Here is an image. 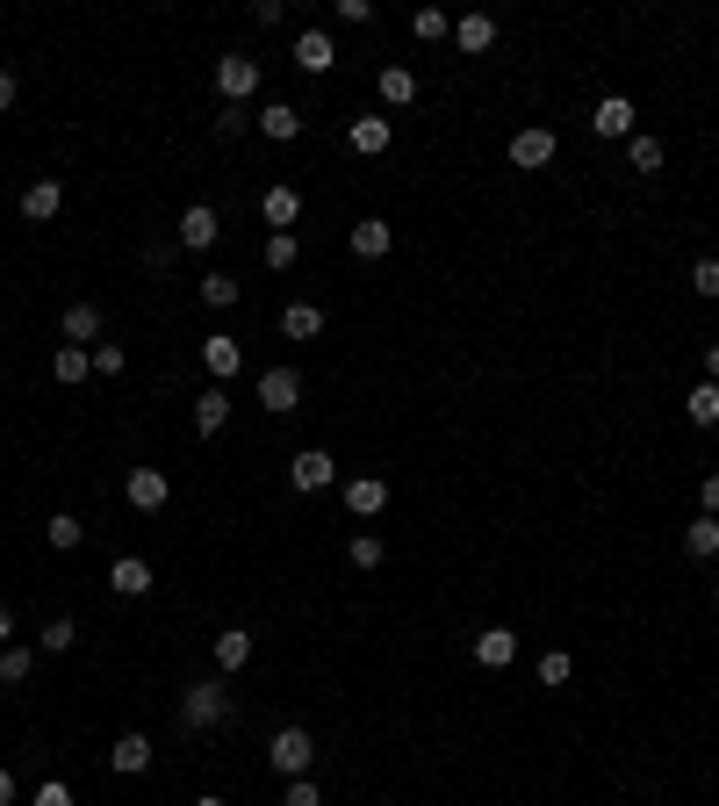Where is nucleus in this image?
Here are the masks:
<instances>
[{
    "label": "nucleus",
    "mask_w": 719,
    "mask_h": 806,
    "mask_svg": "<svg viewBox=\"0 0 719 806\" xmlns=\"http://www.w3.org/2000/svg\"><path fill=\"white\" fill-rule=\"evenodd\" d=\"M231 713H238V698H231V684H223V677H202V684L180 691V727H188V735H217Z\"/></svg>",
    "instance_id": "nucleus-1"
},
{
    "label": "nucleus",
    "mask_w": 719,
    "mask_h": 806,
    "mask_svg": "<svg viewBox=\"0 0 719 806\" xmlns=\"http://www.w3.org/2000/svg\"><path fill=\"white\" fill-rule=\"evenodd\" d=\"M267 764L281 770V778H310V764H317V742H310V727H273V742H267Z\"/></svg>",
    "instance_id": "nucleus-2"
},
{
    "label": "nucleus",
    "mask_w": 719,
    "mask_h": 806,
    "mask_svg": "<svg viewBox=\"0 0 719 806\" xmlns=\"http://www.w3.org/2000/svg\"><path fill=\"white\" fill-rule=\"evenodd\" d=\"M217 94H223V109H244V101L259 94V66L244 51H223L217 58Z\"/></svg>",
    "instance_id": "nucleus-3"
},
{
    "label": "nucleus",
    "mask_w": 719,
    "mask_h": 806,
    "mask_svg": "<svg viewBox=\"0 0 719 806\" xmlns=\"http://www.w3.org/2000/svg\"><path fill=\"white\" fill-rule=\"evenodd\" d=\"M252 404L273 410V418H288V410L302 404V368H267V375L252 382Z\"/></svg>",
    "instance_id": "nucleus-4"
},
{
    "label": "nucleus",
    "mask_w": 719,
    "mask_h": 806,
    "mask_svg": "<svg viewBox=\"0 0 719 806\" xmlns=\"http://www.w3.org/2000/svg\"><path fill=\"white\" fill-rule=\"evenodd\" d=\"M173 238H180V252H209L223 238V217L209 202H188V209H180V223H173Z\"/></svg>",
    "instance_id": "nucleus-5"
},
{
    "label": "nucleus",
    "mask_w": 719,
    "mask_h": 806,
    "mask_svg": "<svg viewBox=\"0 0 719 806\" xmlns=\"http://www.w3.org/2000/svg\"><path fill=\"white\" fill-rule=\"evenodd\" d=\"M288 482H296L302 497H317V490H331V482H339V461H331L324 447H302L296 461H288Z\"/></svg>",
    "instance_id": "nucleus-6"
},
{
    "label": "nucleus",
    "mask_w": 719,
    "mask_h": 806,
    "mask_svg": "<svg viewBox=\"0 0 719 806\" xmlns=\"http://www.w3.org/2000/svg\"><path fill=\"white\" fill-rule=\"evenodd\" d=\"M122 497H130V511H166V497H173V482H166V468L137 461L130 482H122Z\"/></svg>",
    "instance_id": "nucleus-7"
},
{
    "label": "nucleus",
    "mask_w": 719,
    "mask_h": 806,
    "mask_svg": "<svg viewBox=\"0 0 719 806\" xmlns=\"http://www.w3.org/2000/svg\"><path fill=\"white\" fill-rule=\"evenodd\" d=\"M202 368L217 375V382H238V375H244V346L231 339V331H209V339H202Z\"/></svg>",
    "instance_id": "nucleus-8"
},
{
    "label": "nucleus",
    "mask_w": 719,
    "mask_h": 806,
    "mask_svg": "<svg viewBox=\"0 0 719 806\" xmlns=\"http://www.w3.org/2000/svg\"><path fill=\"white\" fill-rule=\"evenodd\" d=\"M346 145H353L360 159H381V151L396 145V123L389 116H353V123H346Z\"/></svg>",
    "instance_id": "nucleus-9"
},
{
    "label": "nucleus",
    "mask_w": 719,
    "mask_h": 806,
    "mask_svg": "<svg viewBox=\"0 0 719 806\" xmlns=\"http://www.w3.org/2000/svg\"><path fill=\"white\" fill-rule=\"evenodd\" d=\"M101 325H109V317H101V302H66V346H87V354H94L101 346Z\"/></svg>",
    "instance_id": "nucleus-10"
},
{
    "label": "nucleus",
    "mask_w": 719,
    "mask_h": 806,
    "mask_svg": "<svg viewBox=\"0 0 719 806\" xmlns=\"http://www.w3.org/2000/svg\"><path fill=\"white\" fill-rule=\"evenodd\" d=\"M259 217H267L273 231H296V223H302V195L288 188V180H273V188L259 195Z\"/></svg>",
    "instance_id": "nucleus-11"
},
{
    "label": "nucleus",
    "mask_w": 719,
    "mask_h": 806,
    "mask_svg": "<svg viewBox=\"0 0 719 806\" xmlns=\"http://www.w3.org/2000/svg\"><path fill=\"white\" fill-rule=\"evenodd\" d=\"M511 166H526V173H540V166H555V130H518L511 137Z\"/></svg>",
    "instance_id": "nucleus-12"
},
{
    "label": "nucleus",
    "mask_w": 719,
    "mask_h": 806,
    "mask_svg": "<svg viewBox=\"0 0 719 806\" xmlns=\"http://www.w3.org/2000/svg\"><path fill=\"white\" fill-rule=\"evenodd\" d=\"M109 590H116V598H144V590H151V561L144 555H116L109 561Z\"/></svg>",
    "instance_id": "nucleus-13"
},
{
    "label": "nucleus",
    "mask_w": 719,
    "mask_h": 806,
    "mask_svg": "<svg viewBox=\"0 0 719 806\" xmlns=\"http://www.w3.org/2000/svg\"><path fill=\"white\" fill-rule=\"evenodd\" d=\"M476 663H482V670H511V663H518V634L511 627H482L476 634Z\"/></svg>",
    "instance_id": "nucleus-14"
},
{
    "label": "nucleus",
    "mask_w": 719,
    "mask_h": 806,
    "mask_svg": "<svg viewBox=\"0 0 719 806\" xmlns=\"http://www.w3.org/2000/svg\"><path fill=\"white\" fill-rule=\"evenodd\" d=\"M223 425H231V389H202V397H194V432H202V439H217L223 432Z\"/></svg>",
    "instance_id": "nucleus-15"
},
{
    "label": "nucleus",
    "mask_w": 719,
    "mask_h": 806,
    "mask_svg": "<svg viewBox=\"0 0 719 806\" xmlns=\"http://www.w3.org/2000/svg\"><path fill=\"white\" fill-rule=\"evenodd\" d=\"M252 123L267 130L273 145H296V137H302V109H296V101H267V109H259Z\"/></svg>",
    "instance_id": "nucleus-16"
},
{
    "label": "nucleus",
    "mask_w": 719,
    "mask_h": 806,
    "mask_svg": "<svg viewBox=\"0 0 719 806\" xmlns=\"http://www.w3.org/2000/svg\"><path fill=\"white\" fill-rule=\"evenodd\" d=\"M346 246H353V260H381V252L396 246V231H389L381 217H360L353 231H346Z\"/></svg>",
    "instance_id": "nucleus-17"
},
{
    "label": "nucleus",
    "mask_w": 719,
    "mask_h": 806,
    "mask_svg": "<svg viewBox=\"0 0 719 806\" xmlns=\"http://www.w3.org/2000/svg\"><path fill=\"white\" fill-rule=\"evenodd\" d=\"M590 130H598V137H633V101H626V94H605L598 109H590Z\"/></svg>",
    "instance_id": "nucleus-18"
},
{
    "label": "nucleus",
    "mask_w": 719,
    "mask_h": 806,
    "mask_svg": "<svg viewBox=\"0 0 719 806\" xmlns=\"http://www.w3.org/2000/svg\"><path fill=\"white\" fill-rule=\"evenodd\" d=\"M296 66L302 72H331V66H339V43H331L324 29H302V37H296Z\"/></svg>",
    "instance_id": "nucleus-19"
},
{
    "label": "nucleus",
    "mask_w": 719,
    "mask_h": 806,
    "mask_svg": "<svg viewBox=\"0 0 719 806\" xmlns=\"http://www.w3.org/2000/svg\"><path fill=\"white\" fill-rule=\"evenodd\" d=\"M58 209H66V188H58V180H29L22 188V217L29 223H51Z\"/></svg>",
    "instance_id": "nucleus-20"
},
{
    "label": "nucleus",
    "mask_w": 719,
    "mask_h": 806,
    "mask_svg": "<svg viewBox=\"0 0 719 806\" xmlns=\"http://www.w3.org/2000/svg\"><path fill=\"white\" fill-rule=\"evenodd\" d=\"M317 331H324V310H317V302H288L281 310V339L288 346H310Z\"/></svg>",
    "instance_id": "nucleus-21"
},
{
    "label": "nucleus",
    "mask_w": 719,
    "mask_h": 806,
    "mask_svg": "<svg viewBox=\"0 0 719 806\" xmlns=\"http://www.w3.org/2000/svg\"><path fill=\"white\" fill-rule=\"evenodd\" d=\"M381 505H389V482L381 476H353L346 482V511H353V519H375Z\"/></svg>",
    "instance_id": "nucleus-22"
},
{
    "label": "nucleus",
    "mask_w": 719,
    "mask_h": 806,
    "mask_svg": "<svg viewBox=\"0 0 719 806\" xmlns=\"http://www.w3.org/2000/svg\"><path fill=\"white\" fill-rule=\"evenodd\" d=\"M109 770L116 778H137V770H151V735H122L109 749Z\"/></svg>",
    "instance_id": "nucleus-23"
},
{
    "label": "nucleus",
    "mask_w": 719,
    "mask_h": 806,
    "mask_svg": "<svg viewBox=\"0 0 719 806\" xmlns=\"http://www.w3.org/2000/svg\"><path fill=\"white\" fill-rule=\"evenodd\" d=\"M489 43H497V22H489V14H461V22H453V51L482 58Z\"/></svg>",
    "instance_id": "nucleus-24"
},
{
    "label": "nucleus",
    "mask_w": 719,
    "mask_h": 806,
    "mask_svg": "<svg viewBox=\"0 0 719 806\" xmlns=\"http://www.w3.org/2000/svg\"><path fill=\"white\" fill-rule=\"evenodd\" d=\"M244 663H252V634H244V627H223V634H217V670L238 677Z\"/></svg>",
    "instance_id": "nucleus-25"
},
{
    "label": "nucleus",
    "mask_w": 719,
    "mask_h": 806,
    "mask_svg": "<svg viewBox=\"0 0 719 806\" xmlns=\"http://www.w3.org/2000/svg\"><path fill=\"white\" fill-rule=\"evenodd\" d=\"M29 670H37V648H22V641H8V648H0V691H22Z\"/></svg>",
    "instance_id": "nucleus-26"
},
{
    "label": "nucleus",
    "mask_w": 719,
    "mask_h": 806,
    "mask_svg": "<svg viewBox=\"0 0 719 806\" xmlns=\"http://www.w3.org/2000/svg\"><path fill=\"white\" fill-rule=\"evenodd\" d=\"M381 101H389V109H410V101H418V72L410 66H381Z\"/></svg>",
    "instance_id": "nucleus-27"
},
{
    "label": "nucleus",
    "mask_w": 719,
    "mask_h": 806,
    "mask_svg": "<svg viewBox=\"0 0 719 806\" xmlns=\"http://www.w3.org/2000/svg\"><path fill=\"white\" fill-rule=\"evenodd\" d=\"M51 375H58L66 389H80L87 375H94V354H87V346H58V354H51Z\"/></svg>",
    "instance_id": "nucleus-28"
},
{
    "label": "nucleus",
    "mask_w": 719,
    "mask_h": 806,
    "mask_svg": "<svg viewBox=\"0 0 719 806\" xmlns=\"http://www.w3.org/2000/svg\"><path fill=\"white\" fill-rule=\"evenodd\" d=\"M683 555H691V561H719V519L698 511V519L683 526Z\"/></svg>",
    "instance_id": "nucleus-29"
},
{
    "label": "nucleus",
    "mask_w": 719,
    "mask_h": 806,
    "mask_svg": "<svg viewBox=\"0 0 719 806\" xmlns=\"http://www.w3.org/2000/svg\"><path fill=\"white\" fill-rule=\"evenodd\" d=\"M683 418H691L698 432H712V425H719V382H698L691 397H683Z\"/></svg>",
    "instance_id": "nucleus-30"
},
{
    "label": "nucleus",
    "mask_w": 719,
    "mask_h": 806,
    "mask_svg": "<svg viewBox=\"0 0 719 806\" xmlns=\"http://www.w3.org/2000/svg\"><path fill=\"white\" fill-rule=\"evenodd\" d=\"M410 37L418 43H453V14L447 8H418L410 14Z\"/></svg>",
    "instance_id": "nucleus-31"
},
{
    "label": "nucleus",
    "mask_w": 719,
    "mask_h": 806,
    "mask_svg": "<svg viewBox=\"0 0 719 806\" xmlns=\"http://www.w3.org/2000/svg\"><path fill=\"white\" fill-rule=\"evenodd\" d=\"M194 288H202V302H209V310H231V302L244 296V288H238V273H202Z\"/></svg>",
    "instance_id": "nucleus-32"
},
{
    "label": "nucleus",
    "mask_w": 719,
    "mask_h": 806,
    "mask_svg": "<svg viewBox=\"0 0 719 806\" xmlns=\"http://www.w3.org/2000/svg\"><path fill=\"white\" fill-rule=\"evenodd\" d=\"M43 540H51V547H58V555H72V547H80V540H87V519H72V511H58V519H51V526H43Z\"/></svg>",
    "instance_id": "nucleus-33"
},
{
    "label": "nucleus",
    "mask_w": 719,
    "mask_h": 806,
    "mask_svg": "<svg viewBox=\"0 0 719 806\" xmlns=\"http://www.w3.org/2000/svg\"><path fill=\"white\" fill-rule=\"evenodd\" d=\"M626 166H633V173H662V145H655V137H626Z\"/></svg>",
    "instance_id": "nucleus-34"
},
{
    "label": "nucleus",
    "mask_w": 719,
    "mask_h": 806,
    "mask_svg": "<svg viewBox=\"0 0 719 806\" xmlns=\"http://www.w3.org/2000/svg\"><path fill=\"white\" fill-rule=\"evenodd\" d=\"M72 641H80V627H72V619H51V627L37 634V656H72Z\"/></svg>",
    "instance_id": "nucleus-35"
},
{
    "label": "nucleus",
    "mask_w": 719,
    "mask_h": 806,
    "mask_svg": "<svg viewBox=\"0 0 719 806\" xmlns=\"http://www.w3.org/2000/svg\"><path fill=\"white\" fill-rule=\"evenodd\" d=\"M346 561H353V569H381V561H389V547H381L375 534H353V540H346Z\"/></svg>",
    "instance_id": "nucleus-36"
},
{
    "label": "nucleus",
    "mask_w": 719,
    "mask_h": 806,
    "mask_svg": "<svg viewBox=\"0 0 719 806\" xmlns=\"http://www.w3.org/2000/svg\"><path fill=\"white\" fill-rule=\"evenodd\" d=\"M296 252H302V238H296V231H273V238H267V267H273V273L296 267Z\"/></svg>",
    "instance_id": "nucleus-37"
},
{
    "label": "nucleus",
    "mask_w": 719,
    "mask_h": 806,
    "mask_svg": "<svg viewBox=\"0 0 719 806\" xmlns=\"http://www.w3.org/2000/svg\"><path fill=\"white\" fill-rule=\"evenodd\" d=\"M569 677H576V663L561 656V648H555V656H540V684H547V691H561Z\"/></svg>",
    "instance_id": "nucleus-38"
},
{
    "label": "nucleus",
    "mask_w": 719,
    "mask_h": 806,
    "mask_svg": "<svg viewBox=\"0 0 719 806\" xmlns=\"http://www.w3.org/2000/svg\"><path fill=\"white\" fill-rule=\"evenodd\" d=\"M281 806H324V793H317L310 778H288L281 785Z\"/></svg>",
    "instance_id": "nucleus-39"
},
{
    "label": "nucleus",
    "mask_w": 719,
    "mask_h": 806,
    "mask_svg": "<svg viewBox=\"0 0 719 806\" xmlns=\"http://www.w3.org/2000/svg\"><path fill=\"white\" fill-rule=\"evenodd\" d=\"M691 288H698L706 302H719V260H698V267H691Z\"/></svg>",
    "instance_id": "nucleus-40"
},
{
    "label": "nucleus",
    "mask_w": 719,
    "mask_h": 806,
    "mask_svg": "<svg viewBox=\"0 0 719 806\" xmlns=\"http://www.w3.org/2000/svg\"><path fill=\"white\" fill-rule=\"evenodd\" d=\"M173 252H180V238H151V246H144V267L166 273V267H173Z\"/></svg>",
    "instance_id": "nucleus-41"
},
{
    "label": "nucleus",
    "mask_w": 719,
    "mask_h": 806,
    "mask_svg": "<svg viewBox=\"0 0 719 806\" xmlns=\"http://www.w3.org/2000/svg\"><path fill=\"white\" fill-rule=\"evenodd\" d=\"M122 368H130V354H122V346H94V375H109V382H116Z\"/></svg>",
    "instance_id": "nucleus-42"
},
{
    "label": "nucleus",
    "mask_w": 719,
    "mask_h": 806,
    "mask_svg": "<svg viewBox=\"0 0 719 806\" xmlns=\"http://www.w3.org/2000/svg\"><path fill=\"white\" fill-rule=\"evenodd\" d=\"M29 806H80V799H72L66 778H51V785H37V799H29Z\"/></svg>",
    "instance_id": "nucleus-43"
},
{
    "label": "nucleus",
    "mask_w": 719,
    "mask_h": 806,
    "mask_svg": "<svg viewBox=\"0 0 719 806\" xmlns=\"http://www.w3.org/2000/svg\"><path fill=\"white\" fill-rule=\"evenodd\" d=\"M339 22L346 29H367V22H375V0H339Z\"/></svg>",
    "instance_id": "nucleus-44"
},
{
    "label": "nucleus",
    "mask_w": 719,
    "mask_h": 806,
    "mask_svg": "<svg viewBox=\"0 0 719 806\" xmlns=\"http://www.w3.org/2000/svg\"><path fill=\"white\" fill-rule=\"evenodd\" d=\"M244 123H252V116H244V109H217V123H209V130H217V137H223V145H231V137H238Z\"/></svg>",
    "instance_id": "nucleus-45"
},
{
    "label": "nucleus",
    "mask_w": 719,
    "mask_h": 806,
    "mask_svg": "<svg viewBox=\"0 0 719 806\" xmlns=\"http://www.w3.org/2000/svg\"><path fill=\"white\" fill-rule=\"evenodd\" d=\"M281 14H288L281 0H252V22H259V29H273V22H281Z\"/></svg>",
    "instance_id": "nucleus-46"
},
{
    "label": "nucleus",
    "mask_w": 719,
    "mask_h": 806,
    "mask_svg": "<svg viewBox=\"0 0 719 806\" xmlns=\"http://www.w3.org/2000/svg\"><path fill=\"white\" fill-rule=\"evenodd\" d=\"M698 511H706V519H719V476H706V490H698Z\"/></svg>",
    "instance_id": "nucleus-47"
},
{
    "label": "nucleus",
    "mask_w": 719,
    "mask_h": 806,
    "mask_svg": "<svg viewBox=\"0 0 719 806\" xmlns=\"http://www.w3.org/2000/svg\"><path fill=\"white\" fill-rule=\"evenodd\" d=\"M8 109H14V72L0 66V116H8Z\"/></svg>",
    "instance_id": "nucleus-48"
},
{
    "label": "nucleus",
    "mask_w": 719,
    "mask_h": 806,
    "mask_svg": "<svg viewBox=\"0 0 719 806\" xmlns=\"http://www.w3.org/2000/svg\"><path fill=\"white\" fill-rule=\"evenodd\" d=\"M706 382H719V339L706 346Z\"/></svg>",
    "instance_id": "nucleus-49"
},
{
    "label": "nucleus",
    "mask_w": 719,
    "mask_h": 806,
    "mask_svg": "<svg viewBox=\"0 0 719 806\" xmlns=\"http://www.w3.org/2000/svg\"><path fill=\"white\" fill-rule=\"evenodd\" d=\"M14 641V613H8V605H0V648H8Z\"/></svg>",
    "instance_id": "nucleus-50"
},
{
    "label": "nucleus",
    "mask_w": 719,
    "mask_h": 806,
    "mask_svg": "<svg viewBox=\"0 0 719 806\" xmlns=\"http://www.w3.org/2000/svg\"><path fill=\"white\" fill-rule=\"evenodd\" d=\"M0 806H14V770H0Z\"/></svg>",
    "instance_id": "nucleus-51"
},
{
    "label": "nucleus",
    "mask_w": 719,
    "mask_h": 806,
    "mask_svg": "<svg viewBox=\"0 0 719 806\" xmlns=\"http://www.w3.org/2000/svg\"><path fill=\"white\" fill-rule=\"evenodd\" d=\"M194 806H223V799H217V793H202V799H194Z\"/></svg>",
    "instance_id": "nucleus-52"
}]
</instances>
